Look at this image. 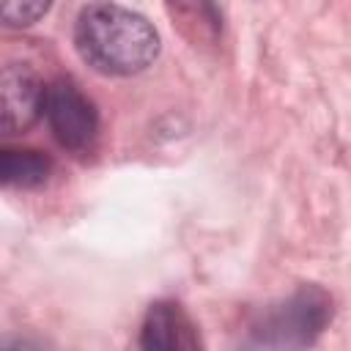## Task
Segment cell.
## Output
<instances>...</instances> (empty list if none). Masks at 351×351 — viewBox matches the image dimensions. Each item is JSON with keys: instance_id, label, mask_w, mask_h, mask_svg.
Here are the masks:
<instances>
[{"instance_id": "6", "label": "cell", "mask_w": 351, "mask_h": 351, "mask_svg": "<svg viewBox=\"0 0 351 351\" xmlns=\"http://www.w3.org/2000/svg\"><path fill=\"white\" fill-rule=\"evenodd\" d=\"M52 162L36 148H0V186L36 189L49 178Z\"/></svg>"}, {"instance_id": "7", "label": "cell", "mask_w": 351, "mask_h": 351, "mask_svg": "<svg viewBox=\"0 0 351 351\" xmlns=\"http://www.w3.org/2000/svg\"><path fill=\"white\" fill-rule=\"evenodd\" d=\"M49 11V3H0V22L8 27L36 25Z\"/></svg>"}, {"instance_id": "5", "label": "cell", "mask_w": 351, "mask_h": 351, "mask_svg": "<svg viewBox=\"0 0 351 351\" xmlns=\"http://www.w3.org/2000/svg\"><path fill=\"white\" fill-rule=\"evenodd\" d=\"M200 332L192 315L173 299L154 302L140 324L137 351H200Z\"/></svg>"}, {"instance_id": "1", "label": "cell", "mask_w": 351, "mask_h": 351, "mask_svg": "<svg viewBox=\"0 0 351 351\" xmlns=\"http://www.w3.org/2000/svg\"><path fill=\"white\" fill-rule=\"evenodd\" d=\"M74 47L99 74L129 77L154 63L159 55L156 27L137 11L115 3H90L77 14Z\"/></svg>"}, {"instance_id": "2", "label": "cell", "mask_w": 351, "mask_h": 351, "mask_svg": "<svg viewBox=\"0 0 351 351\" xmlns=\"http://www.w3.org/2000/svg\"><path fill=\"white\" fill-rule=\"evenodd\" d=\"M332 321V296L318 285H302L288 299L271 302L244 324L239 351H304Z\"/></svg>"}, {"instance_id": "8", "label": "cell", "mask_w": 351, "mask_h": 351, "mask_svg": "<svg viewBox=\"0 0 351 351\" xmlns=\"http://www.w3.org/2000/svg\"><path fill=\"white\" fill-rule=\"evenodd\" d=\"M0 351H47V348L30 337H8L5 343H0Z\"/></svg>"}, {"instance_id": "3", "label": "cell", "mask_w": 351, "mask_h": 351, "mask_svg": "<svg viewBox=\"0 0 351 351\" xmlns=\"http://www.w3.org/2000/svg\"><path fill=\"white\" fill-rule=\"evenodd\" d=\"M44 115L52 129V137L74 154H85L93 148L99 134V112L96 104L74 85L71 80H58L47 88Z\"/></svg>"}, {"instance_id": "4", "label": "cell", "mask_w": 351, "mask_h": 351, "mask_svg": "<svg viewBox=\"0 0 351 351\" xmlns=\"http://www.w3.org/2000/svg\"><path fill=\"white\" fill-rule=\"evenodd\" d=\"M47 88L27 63L0 66V134L27 132L44 112Z\"/></svg>"}]
</instances>
